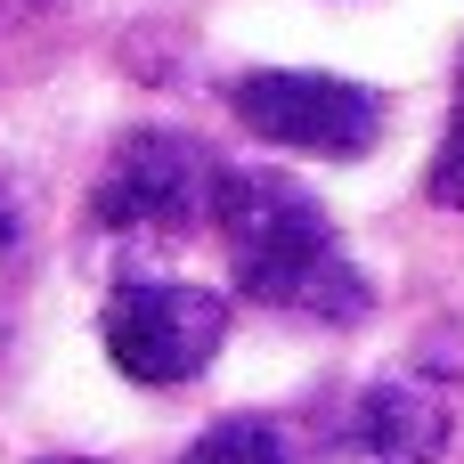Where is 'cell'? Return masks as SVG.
<instances>
[{"instance_id": "1", "label": "cell", "mask_w": 464, "mask_h": 464, "mask_svg": "<svg viewBox=\"0 0 464 464\" xmlns=\"http://www.w3.org/2000/svg\"><path fill=\"white\" fill-rule=\"evenodd\" d=\"M212 228L228 245V269H237L245 302L285 310V318H326V326L367 310V277H359V261L343 253L326 204L302 179H285V171H228Z\"/></svg>"}, {"instance_id": "2", "label": "cell", "mask_w": 464, "mask_h": 464, "mask_svg": "<svg viewBox=\"0 0 464 464\" xmlns=\"http://www.w3.org/2000/svg\"><path fill=\"white\" fill-rule=\"evenodd\" d=\"M220 179L228 171L212 163V147H196L179 130H130L106 155L90 212L114 237H188V228L220 220Z\"/></svg>"}, {"instance_id": "3", "label": "cell", "mask_w": 464, "mask_h": 464, "mask_svg": "<svg viewBox=\"0 0 464 464\" xmlns=\"http://www.w3.org/2000/svg\"><path fill=\"white\" fill-rule=\"evenodd\" d=\"M98 343L114 359V375L163 392V383H196L220 343H228V302L212 285H163V277H130L106 294L98 310Z\"/></svg>"}, {"instance_id": "4", "label": "cell", "mask_w": 464, "mask_h": 464, "mask_svg": "<svg viewBox=\"0 0 464 464\" xmlns=\"http://www.w3.org/2000/svg\"><path fill=\"white\" fill-rule=\"evenodd\" d=\"M237 122L269 147L318 155V163H359L383 139V98L343 73H302V65H261L228 90Z\"/></svg>"}, {"instance_id": "5", "label": "cell", "mask_w": 464, "mask_h": 464, "mask_svg": "<svg viewBox=\"0 0 464 464\" xmlns=\"http://www.w3.org/2000/svg\"><path fill=\"white\" fill-rule=\"evenodd\" d=\"M449 432H457V392L432 367H400L351 400L343 464H440Z\"/></svg>"}, {"instance_id": "6", "label": "cell", "mask_w": 464, "mask_h": 464, "mask_svg": "<svg viewBox=\"0 0 464 464\" xmlns=\"http://www.w3.org/2000/svg\"><path fill=\"white\" fill-rule=\"evenodd\" d=\"M188 464H294L285 457V440H277V424H253V416H237V424H212Z\"/></svg>"}, {"instance_id": "7", "label": "cell", "mask_w": 464, "mask_h": 464, "mask_svg": "<svg viewBox=\"0 0 464 464\" xmlns=\"http://www.w3.org/2000/svg\"><path fill=\"white\" fill-rule=\"evenodd\" d=\"M424 196H432L440 212H464V65H457V114H449V130H440V155H432Z\"/></svg>"}, {"instance_id": "8", "label": "cell", "mask_w": 464, "mask_h": 464, "mask_svg": "<svg viewBox=\"0 0 464 464\" xmlns=\"http://www.w3.org/2000/svg\"><path fill=\"white\" fill-rule=\"evenodd\" d=\"M16 237H24V212H16V188H8V179H0V253H8V245H16Z\"/></svg>"}, {"instance_id": "9", "label": "cell", "mask_w": 464, "mask_h": 464, "mask_svg": "<svg viewBox=\"0 0 464 464\" xmlns=\"http://www.w3.org/2000/svg\"><path fill=\"white\" fill-rule=\"evenodd\" d=\"M41 464H98V457H41Z\"/></svg>"}]
</instances>
